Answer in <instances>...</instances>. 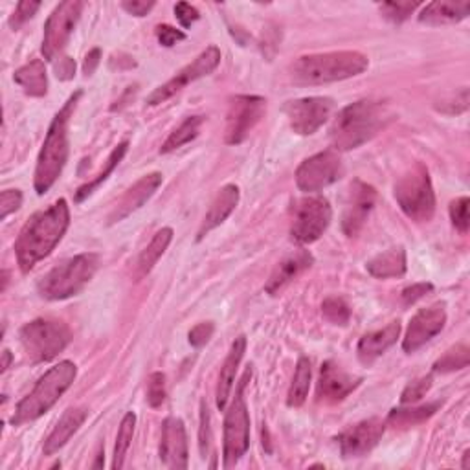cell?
<instances>
[{
  "label": "cell",
  "mask_w": 470,
  "mask_h": 470,
  "mask_svg": "<svg viewBox=\"0 0 470 470\" xmlns=\"http://www.w3.org/2000/svg\"><path fill=\"white\" fill-rule=\"evenodd\" d=\"M70 226V208L65 199L56 200L50 208L37 211L22 226L15 241L19 269L28 274L39 262L56 250Z\"/></svg>",
  "instance_id": "1"
},
{
  "label": "cell",
  "mask_w": 470,
  "mask_h": 470,
  "mask_svg": "<svg viewBox=\"0 0 470 470\" xmlns=\"http://www.w3.org/2000/svg\"><path fill=\"white\" fill-rule=\"evenodd\" d=\"M395 118L388 103L360 100L341 109L331 125L334 151H351L375 138Z\"/></svg>",
  "instance_id": "2"
},
{
  "label": "cell",
  "mask_w": 470,
  "mask_h": 470,
  "mask_svg": "<svg viewBox=\"0 0 470 470\" xmlns=\"http://www.w3.org/2000/svg\"><path fill=\"white\" fill-rule=\"evenodd\" d=\"M81 98V91L70 96V100L65 103V107L56 114L52 120L49 133L42 144V149L37 158V167H35V177H33V186L37 195H45L61 177L63 169L68 160L70 153V144H68V123L74 114V109Z\"/></svg>",
  "instance_id": "3"
},
{
  "label": "cell",
  "mask_w": 470,
  "mask_h": 470,
  "mask_svg": "<svg viewBox=\"0 0 470 470\" xmlns=\"http://www.w3.org/2000/svg\"><path fill=\"white\" fill-rule=\"evenodd\" d=\"M368 67L369 59L360 52H327L297 58L290 67V75L300 84H325L360 75Z\"/></svg>",
  "instance_id": "4"
},
{
  "label": "cell",
  "mask_w": 470,
  "mask_h": 470,
  "mask_svg": "<svg viewBox=\"0 0 470 470\" xmlns=\"http://www.w3.org/2000/svg\"><path fill=\"white\" fill-rule=\"evenodd\" d=\"M77 377V368L70 360H63L42 375L35 388L17 404L12 417L13 426H22L45 415L65 395Z\"/></svg>",
  "instance_id": "5"
},
{
  "label": "cell",
  "mask_w": 470,
  "mask_h": 470,
  "mask_svg": "<svg viewBox=\"0 0 470 470\" xmlns=\"http://www.w3.org/2000/svg\"><path fill=\"white\" fill-rule=\"evenodd\" d=\"M98 267L100 255L94 252L74 255V258L59 263L49 274L42 276L37 283V290L40 297L50 302L68 300L89 285Z\"/></svg>",
  "instance_id": "6"
},
{
  "label": "cell",
  "mask_w": 470,
  "mask_h": 470,
  "mask_svg": "<svg viewBox=\"0 0 470 470\" xmlns=\"http://www.w3.org/2000/svg\"><path fill=\"white\" fill-rule=\"evenodd\" d=\"M395 199L404 216L415 223H429L436 213V193L429 169L417 162L397 181Z\"/></svg>",
  "instance_id": "7"
},
{
  "label": "cell",
  "mask_w": 470,
  "mask_h": 470,
  "mask_svg": "<svg viewBox=\"0 0 470 470\" xmlns=\"http://www.w3.org/2000/svg\"><path fill=\"white\" fill-rule=\"evenodd\" d=\"M19 338L28 359L33 364H45L67 350L72 333L65 322L37 318L21 327Z\"/></svg>",
  "instance_id": "8"
},
{
  "label": "cell",
  "mask_w": 470,
  "mask_h": 470,
  "mask_svg": "<svg viewBox=\"0 0 470 470\" xmlns=\"http://www.w3.org/2000/svg\"><path fill=\"white\" fill-rule=\"evenodd\" d=\"M250 377V371L244 373L241 384L237 386L235 399L225 417V439H223V459L225 468L234 466L250 447V415L244 401V386Z\"/></svg>",
  "instance_id": "9"
},
{
  "label": "cell",
  "mask_w": 470,
  "mask_h": 470,
  "mask_svg": "<svg viewBox=\"0 0 470 470\" xmlns=\"http://www.w3.org/2000/svg\"><path fill=\"white\" fill-rule=\"evenodd\" d=\"M333 209L325 197H307L294 206V219L290 235L297 244H311L318 241L329 228Z\"/></svg>",
  "instance_id": "10"
},
{
  "label": "cell",
  "mask_w": 470,
  "mask_h": 470,
  "mask_svg": "<svg viewBox=\"0 0 470 470\" xmlns=\"http://www.w3.org/2000/svg\"><path fill=\"white\" fill-rule=\"evenodd\" d=\"M344 175V162L336 151H322L296 169V186L306 193H318Z\"/></svg>",
  "instance_id": "11"
},
{
  "label": "cell",
  "mask_w": 470,
  "mask_h": 470,
  "mask_svg": "<svg viewBox=\"0 0 470 470\" xmlns=\"http://www.w3.org/2000/svg\"><path fill=\"white\" fill-rule=\"evenodd\" d=\"M83 8V3L67 0V3H61L49 17L45 24V37H42V54H45L49 61H58L61 52L68 45Z\"/></svg>",
  "instance_id": "12"
},
{
  "label": "cell",
  "mask_w": 470,
  "mask_h": 470,
  "mask_svg": "<svg viewBox=\"0 0 470 470\" xmlns=\"http://www.w3.org/2000/svg\"><path fill=\"white\" fill-rule=\"evenodd\" d=\"M267 112V100L260 96H235L230 102L225 127V142L228 146L243 144L253 127L258 125Z\"/></svg>",
  "instance_id": "13"
},
{
  "label": "cell",
  "mask_w": 470,
  "mask_h": 470,
  "mask_svg": "<svg viewBox=\"0 0 470 470\" xmlns=\"http://www.w3.org/2000/svg\"><path fill=\"white\" fill-rule=\"evenodd\" d=\"M219 63H221V50L217 47H208L200 56L193 59V63L186 65L182 70L177 72L175 77H171L167 83L162 84V87H158L147 98V105H160L169 98H173L175 94L184 91L190 83L209 75L219 67Z\"/></svg>",
  "instance_id": "14"
},
{
  "label": "cell",
  "mask_w": 470,
  "mask_h": 470,
  "mask_svg": "<svg viewBox=\"0 0 470 470\" xmlns=\"http://www.w3.org/2000/svg\"><path fill=\"white\" fill-rule=\"evenodd\" d=\"M333 111H334V102L324 96L292 100L287 102L283 107V112L287 114L290 123V129L300 137L315 135L331 118Z\"/></svg>",
  "instance_id": "15"
},
{
  "label": "cell",
  "mask_w": 470,
  "mask_h": 470,
  "mask_svg": "<svg viewBox=\"0 0 470 470\" xmlns=\"http://www.w3.org/2000/svg\"><path fill=\"white\" fill-rule=\"evenodd\" d=\"M384 432H386V421L377 417L360 421L338 436L340 452L346 459L362 457L378 445Z\"/></svg>",
  "instance_id": "16"
},
{
  "label": "cell",
  "mask_w": 470,
  "mask_h": 470,
  "mask_svg": "<svg viewBox=\"0 0 470 470\" xmlns=\"http://www.w3.org/2000/svg\"><path fill=\"white\" fill-rule=\"evenodd\" d=\"M447 324L445 304H434L426 309H421L410 322L406 336L403 340V350L406 353H415L424 344L438 336Z\"/></svg>",
  "instance_id": "17"
},
{
  "label": "cell",
  "mask_w": 470,
  "mask_h": 470,
  "mask_svg": "<svg viewBox=\"0 0 470 470\" xmlns=\"http://www.w3.org/2000/svg\"><path fill=\"white\" fill-rule=\"evenodd\" d=\"M360 377H355L344 368H340L336 362L327 360L322 364L320 369L318 401L325 404L341 403L360 386Z\"/></svg>",
  "instance_id": "18"
},
{
  "label": "cell",
  "mask_w": 470,
  "mask_h": 470,
  "mask_svg": "<svg viewBox=\"0 0 470 470\" xmlns=\"http://www.w3.org/2000/svg\"><path fill=\"white\" fill-rule=\"evenodd\" d=\"M375 200H377V191L373 186L362 181H355L351 184L344 217H341V230H344L348 237H355L362 230L375 206Z\"/></svg>",
  "instance_id": "19"
},
{
  "label": "cell",
  "mask_w": 470,
  "mask_h": 470,
  "mask_svg": "<svg viewBox=\"0 0 470 470\" xmlns=\"http://www.w3.org/2000/svg\"><path fill=\"white\" fill-rule=\"evenodd\" d=\"M188 436L179 417H167L162 424L160 461L167 468H188Z\"/></svg>",
  "instance_id": "20"
},
{
  "label": "cell",
  "mask_w": 470,
  "mask_h": 470,
  "mask_svg": "<svg viewBox=\"0 0 470 470\" xmlns=\"http://www.w3.org/2000/svg\"><path fill=\"white\" fill-rule=\"evenodd\" d=\"M162 184V173H149L146 177H142L133 188L127 190L121 199L116 202L114 209L111 211L109 216V225H116L121 223L123 219H127L135 213L137 209H140L160 188Z\"/></svg>",
  "instance_id": "21"
},
{
  "label": "cell",
  "mask_w": 470,
  "mask_h": 470,
  "mask_svg": "<svg viewBox=\"0 0 470 470\" xmlns=\"http://www.w3.org/2000/svg\"><path fill=\"white\" fill-rule=\"evenodd\" d=\"M313 263H315L313 253L309 250H304V248L287 255V258L283 262H279L278 267L274 269V272L270 274V278L265 285V292L270 294V296H276L294 278H297L300 274H304L307 269H311Z\"/></svg>",
  "instance_id": "22"
},
{
  "label": "cell",
  "mask_w": 470,
  "mask_h": 470,
  "mask_svg": "<svg viewBox=\"0 0 470 470\" xmlns=\"http://www.w3.org/2000/svg\"><path fill=\"white\" fill-rule=\"evenodd\" d=\"M237 204H239V188L235 184H226L223 190H219L217 197L213 199L208 213L204 216V221L197 234V241H202L211 230L221 226L232 216V211L237 208Z\"/></svg>",
  "instance_id": "23"
},
{
  "label": "cell",
  "mask_w": 470,
  "mask_h": 470,
  "mask_svg": "<svg viewBox=\"0 0 470 470\" xmlns=\"http://www.w3.org/2000/svg\"><path fill=\"white\" fill-rule=\"evenodd\" d=\"M399 334H401V324L399 322H392L386 327L364 334L359 341V348H357L359 360L364 366H371L378 357H382L395 344Z\"/></svg>",
  "instance_id": "24"
},
{
  "label": "cell",
  "mask_w": 470,
  "mask_h": 470,
  "mask_svg": "<svg viewBox=\"0 0 470 470\" xmlns=\"http://www.w3.org/2000/svg\"><path fill=\"white\" fill-rule=\"evenodd\" d=\"M470 15L468 0H438V3L426 4L419 15V22L429 26L456 24Z\"/></svg>",
  "instance_id": "25"
},
{
  "label": "cell",
  "mask_w": 470,
  "mask_h": 470,
  "mask_svg": "<svg viewBox=\"0 0 470 470\" xmlns=\"http://www.w3.org/2000/svg\"><path fill=\"white\" fill-rule=\"evenodd\" d=\"M244 353H246V338L239 336V338L234 340L230 353H228V357H226V360L221 368V373H219L217 390H216V403H217L219 410H225L226 404H228V399L232 395V390H234L235 375H237V369L241 366Z\"/></svg>",
  "instance_id": "26"
},
{
  "label": "cell",
  "mask_w": 470,
  "mask_h": 470,
  "mask_svg": "<svg viewBox=\"0 0 470 470\" xmlns=\"http://www.w3.org/2000/svg\"><path fill=\"white\" fill-rule=\"evenodd\" d=\"M87 413L89 412L84 408L67 410L59 419V422L56 424L52 434L45 441V448H42L45 450V456H54L56 452H59L72 439V436L81 429L84 419H87Z\"/></svg>",
  "instance_id": "27"
},
{
  "label": "cell",
  "mask_w": 470,
  "mask_h": 470,
  "mask_svg": "<svg viewBox=\"0 0 470 470\" xmlns=\"http://www.w3.org/2000/svg\"><path fill=\"white\" fill-rule=\"evenodd\" d=\"M406 252L403 246L390 248L382 252L371 262H368V272L377 279H388V278H401L406 274Z\"/></svg>",
  "instance_id": "28"
},
{
  "label": "cell",
  "mask_w": 470,
  "mask_h": 470,
  "mask_svg": "<svg viewBox=\"0 0 470 470\" xmlns=\"http://www.w3.org/2000/svg\"><path fill=\"white\" fill-rule=\"evenodd\" d=\"M13 79L17 84H21L22 91L31 98H42L49 93V75L47 67L40 59H33L28 65L21 67Z\"/></svg>",
  "instance_id": "29"
},
{
  "label": "cell",
  "mask_w": 470,
  "mask_h": 470,
  "mask_svg": "<svg viewBox=\"0 0 470 470\" xmlns=\"http://www.w3.org/2000/svg\"><path fill=\"white\" fill-rule=\"evenodd\" d=\"M311 377H313L311 360L307 357H302L296 364L294 378L290 382V388L287 394V404L290 408H300L307 401L309 388H311Z\"/></svg>",
  "instance_id": "30"
},
{
  "label": "cell",
  "mask_w": 470,
  "mask_h": 470,
  "mask_svg": "<svg viewBox=\"0 0 470 470\" xmlns=\"http://www.w3.org/2000/svg\"><path fill=\"white\" fill-rule=\"evenodd\" d=\"M171 239H173V230L171 228H162L155 234V237L151 239V243L146 246V250L140 253V258H138V265H137L138 278L147 276L155 269V265L158 263V260L167 250Z\"/></svg>",
  "instance_id": "31"
},
{
  "label": "cell",
  "mask_w": 470,
  "mask_h": 470,
  "mask_svg": "<svg viewBox=\"0 0 470 470\" xmlns=\"http://www.w3.org/2000/svg\"><path fill=\"white\" fill-rule=\"evenodd\" d=\"M443 403H430V404H424L419 408H399V410H392L386 422L392 424L394 429H412V426L422 424L429 421L439 408Z\"/></svg>",
  "instance_id": "32"
},
{
  "label": "cell",
  "mask_w": 470,
  "mask_h": 470,
  "mask_svg": "<svg viewBox=\"0 0 470 470\" xmlns=\"http://www.w3.org/2000/svg\"><path fill=\"white\" fill-rule=\"evenodd\" d=\"M127 149H129V142H121L118 147L112 149V153L109 155V158H107V162L103 164V169L100 171V173H98L91 182L83 184V186L75 191V197H74L75 202H83L84 199H89V197L112 175V171H114V169L118 167V164L123 160Z\"/></svg>",
  "instance_id": "33"
},
{
  "label": "cell",
  "mask_w": 470,
  "mask_h": 470,
  "mask_svg": "<svg viewBox=\"0 0 470 470\" xmlns=\"http://www.w3.org/2000/svg\"><path fill=\"white\" fill-rule=\"evenodd\" d=\"M202 121H204L202 116H190V118H186V120L177 127V129L167 137V140L162 144L160 153H162V155L173 153V151L181 149L182 146L193 142V140L199 137V133H200Z\"/></svg>",
  "instance_id": "34"
},
{
  "label": "cell",
  "mask_w": 470,
  "mask_h": 470,
  "mask_svg": "<svg viewBox=\"0 0 470 470\" xmlns=\"http://www.w3.org/2000/svg\"><path fill=\"white\" fill-rule=\"evenodd\" d=\"M135 426H137V415L133 412L125 413V417L121 419V424H120L118 436H116V445H114V459H112L114 470H120L125 465L127 452H129L131 441L135 436Z\"/></svg>",
  "instance_id": "35"
},
{
  "label": "cell",
  "mask_w": 470,
  "mask_h": 470,
  "mask_svg": "<svg viewBox=\"0 0 470 470\" xmlns=\"http://www.w3.org/2000/svg\"><path fill=\"white\" fill-rule=\"evenodd\" d=\"M470 362V350L466 348V344H457L454 348H450L436 364H434V371L438 373H452V371H459L465 369Z\"/></svg>",
  "instance_id": "36"
},
{
  "label": "cell",
  "mask_w": 470,
  "mask_h": 470,
  "mask_svg": "<svg viewBox=\"0 0 470 470\" xmlns=\"http://www.w3.org/2000/svg\"><path fill=\"white\" fill-rule=\"evenodd\" d=\"M322 315L333 325H348L351 320V307L344 297L331 296L322 304Z\"/></svg>",
  "instance_id": "37"
},
{
  "label": "cell",
  "mask_w": 470,
  "mask_h": 470,
  "mask_svg": "<svg viewBox=\"0 0 470 470\" xmlns=\"http://www.w3.org/2000/svg\"><path fill=\"white\" fill-rule=\"evenodd\" d=\"M421 3H384L380 4V13L384 19H388L395 24L404 22L417 8Z\"/></svg>",
  "instance_id": "38"
},
{
  "label": "cell",
  "mask_w": 470,
  "mask_h": 470,
  "mask_svg": "<svg viewBox=\"0 0 470 470\" xmlns=\"http://www.w3.org/2000/svg\"><path fill=\"white\" fill-rule=\"evenodd\" d=\"M430 388H432V375L421 377V378L410 382L408 386L404 388V392L401 395V403L403 404H413V403L421 401L426 394H429Z\"/></svg>",
  "instance_id": "39"
},
{
  "label": "cell",
  "mask_w": 470,
  "mask_h": 470,
  "mask_svg": "<svg viewBox=\"0 0 470 470\" xmlns=\"http://www.w3.org/2000/svg\"><path fill=\"white\" fill-rule=\"evenodd\" d=\"M468 197H459L456 200L450 202V219H452V225L456 226V230L459 234H466L468 232V226H470V221H468Z\"/></svg>",
  "instance_id": "40"
},
{
  "label": "cell",
  "mask_w": 470,
  "mask_h": 470,
  "mask_svg": "<svg viewBox=\"0 0 470 470\" xmlns=\"http://www.w3.org/2000/svg\"><path fill=\"white\" fill-rule=\"evenodd\" d=\"M165 401V375L156 371L147 380V403L151 408L162 406Z\"/></svg>",
  "instance_id": "41"
},
{
  "label": "cell",
  "mask_w": 470,
  "mask_h": 470,
  "mask_svg": "<svg viewBox=\"0 0 470 470\" xmlns=\"http://www.w3.org/2000/svg\"><path fill=\"white\" fill-rule=\"evenodd\" d=\"M22 206V193L19 190H6L0 193V219H8L13 211Z\"/></svg>",
  "instance_id": "42"
},
{
  "label": "cell",
  "mask_w": 470,
  "mask_h": 470,
  "mask_svg": "<svg viewBox=\"0 0 470 470\" xmlns=\"http://www.w3.org/2000/svg\"><path fill=\"white\" fill-rule=\"evenodd\" d=\"M209 445H211L209 412H208V404L202 401V403H200V429H199V447H200V454H202V457L208 456V452H209Z\"/></svg>",
  "instance_id": "43"
},
{
  "label": "cell",
  "mask_w": 470,
  "mask_h": 470,
  "mask_svg": "<svg viewBox=\"0 0 470 470\" xmlns=\"http://www.w3.org/2000/svg\"><path fill=\"white\" fill-rule=\"evenodd\" d=\"M39 8H40V3H19L13 15L10 17V26L13 30H19L39 12Z\"/></svg>",
  "instance_id": "44"
},
{
  "label": "cell",
  "mask_w": 470,
  "mask_h": 470,
  "mask_svg": "<svg viewBox=\"0 0 470 470\" xmlns=\"http://www.w3.org/2000/svg\"><path fill=\"white\" fill-rule=\"evenodd\" d=\"M155 33H156V39H158L160 45L165 47V49L175 47L177 42H181V40L186 39V33H184V31H181V30H177V28H173V26H169V24H160V26H156V31H155Z\"/></svg>",
  "instance_id": "45"
},
{
  "label": "cell",
  "mask_w": 470,
  "mask_h": 470,
  "mask_svg": "<svg viewBox=\"0 0 470 470\" xmlns=\"http://www.w3.org/2000/svg\"><path fill=\"white\" fill-rule=\"evenodd\" d=\"M213 331H216V327H213L211 322H202V324H197L191 331H190V344L193 348H202L206 346L209 338L213 336Z\"/></svg>",
  "instance_id": "46"
},
{
  "label": "cell",
  "mask_w": 470,
  "mask_h": 470,
  "mask_svg": "<svg viewBox=\"0 0 470 470\" xmlns=\"http://www.w3.org/2000/svg\"><path fill=\"white\" fill-rule=\"evenodd\" d=\"M432 290H434V285H432V283H415V285L404 288L401 296H403L404 306H413L415 302L422 300V297H424L426 294H430Z\"/></svg>",
  "instance_id": "47"
},
{
  "label": "cell",
  "mask_w": 470,
  "mask_h": 470,
  "mask_svg": "<svg viewBox=\"0 0 470 470\" xmlns=\"http://www.w3.org/2000/svg\"><path fill=\"white\" fill-rule=\"evenodd\" d=\"M175 17L182 24V28H190L193 22H197L200 19V13L195 6L188 4V3H179V4H175Z\"/></svg>",
  "instance_id": "48"
},
{
  "label": "cell",
  "mask_w": 470,
  "mask_h": 470,
  "mask_svg": "<svg viewBox=\"0 0 470 470\" xmlns=\"http://www.w3.org/2000/svg\"><path fill=\"white\" fill-rule=\"evenodd\" d=\"M447 105H450V109H447V114H459L465 112L468 109V89H461L459 93H456V96L448 102H443L438 109H445Z\"/></svg>",
  "instance_id": "49"
},
{
  "label": "cell",
  "mask_w": 470,
  "mask_h": 470,
  "mask_svg": "<svg viewBox=\"0 0 470 470\" xmlns=\"http://www.w3.org/2000/svg\"><path fill=\"white\" fill-rule=\"evenodd\" d=\"M121 8L129 15L146 17L155 8V3L153 0H149V3H146V0H125V3H121Z\"/></svg>",
  "instance_id": "50"
},
{
  "label": "cell",
  "mask_w": 470,
  "mask_h": 470,
  "mask_svg": "<svg viewBox=\"0 0 470 470\" xmlns=\"http://www.w3.org/2000/svg\"><path fill=\"white\" fill-rule=\"evenodd\" d=\"M75 74V63L70 58H59V63H56V75L61 81L72 79Z\"/></svg>",
  "instance_id": "51"
},
{
  "label": "cell",
  "mask_w": 470,
  "mask_h": 470,
  "mask_svg": "<svg viewBox=\"0 0 470 470\" xmlns=\"http://www.w3.org/2000/svg\"><path fill=\"white\" fill-rule=\"evenodd\" d=\"M102 61V50L100 49H93L87 56H84V61H83V74L84 75H93L98 68Z\"/></svg>",
  "instance_id": "52"
},
{
  "label": "cell",
  "mask_w": 470,
  "mask_h": 470,
  "mask_svg": "<svg viewBox=\"0 0 470 470\" xmlns=\"http://www.w3.org/2000/svg\"><path fill=\"white\" fill-rule=\"evenodd\" d=\"M12 353H10V350H4L3 351V366H0V368H3V369H0V371H8V368H10V364H12Z\"/></svg>",
  "instance_id": "53"
},
{
  "label": "cell",
  "mask_w": 470,
  "mask_h": 470,
  "mask_svg": "<svg viewBox=\"0 0 470 470\" xmlns=\"http://www.w3.org/2000/svg\"><path fill=\"white\" fill-rule=\"evenodd\" d=\"M461 468H470V450H465L463 454V463H461Z\"/></svg>",
  "instance_id": "54"
}]
</instances>
